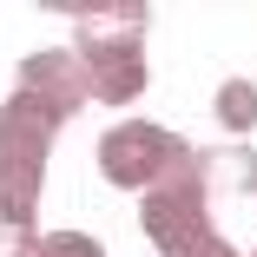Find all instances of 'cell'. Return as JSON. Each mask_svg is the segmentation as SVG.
<instances>
[{
	"label": "cell",
	"mask_w": 257,
	"mask_h": 257,
	"mask_svg": "<svg viewBox=\"0 0 257 257\" xmlns=\"http://www.w3.org/2000/svg\"><path fill=\"white\" fill-rule=\"evenodd\" d=\"M53 106H40L33 92H20L7 119H0V211H7L14 224H27L33 211V178L46 165V139H53Z\"/></svg>",
	"instance_id": "cell-1"
},
{
	"label": "cell",
	"mask_w": 257,
	"mask_h": 257,
	"mask_svg": "<svg viewBox=\"0 0 257 257\" xmlns=\"http://www.w3.org/2000/svg\"><path fill=\"white\" fill-rule=\"evenodd\" d=\"M165 159H185V152H178V139H165L159 125H119V132L106 139V172H112L119 185H145Z\"/></svg>",
	"instance_id": "cell-2"
},
{
	"label": "cell",
	"mask_w": 257,
	"mask_h": 257,
	"mask_svg": "<svg viewBox=\"0 0 257 257\" xmlns=\"http://www.w3.org/2000/svg\"><path fill=\"white\" fill-rule=\"evenodd\" d=\"M224 119H231V125L257 119V92H250V86H224Z\"/></svg>",
	"instance_id": "cell-3"
}]
</instances>
